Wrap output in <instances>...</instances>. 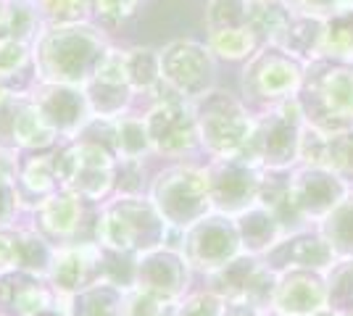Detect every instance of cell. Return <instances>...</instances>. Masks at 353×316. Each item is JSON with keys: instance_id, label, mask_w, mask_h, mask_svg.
<instances>
[{"instance_id": "3957f363", "label": "cell", "mask_w": 353, "mask_h": 316, "mask_svg": "<svg viewBox=\"0 0 353 316\" xmlns=\"http://www.w3.org/2000/svg\"><path fill=\"white\" fill-rule=\"evenodd\" d=\"M206 174L214 211L235 219L237 213H243L259 203L264 171H259V166L248 164L245 158H240V156L214 158V164L206 169Z\"/></svg>"}, {"instance_id": "5b68a950", "label": "cell", "mask_w": 353, "mask_h": 316, "mask_svg": "<svg viewBox=\"0 0 353 316\" xmlns=\"http://www.w3.org/2000/svg\"><path fill=\"white\" fill-rule=\"evenodd\" d=\"M235 227H237V235H240L243 251L250 253V256H264V253H269L288 235V229L280 222V216L272 209L261 206V203H256L248 211L237 213Z\"/></svg>"}, {"instance_id": "ba28073f", "label": "cell", "mask_w": 353, "mask_h": 316, "mask_svg": "<svg viewBox=\"0 0 353 316\" xmlns=\"http://www.w3.org/2000/svg\"><path fill=\"white\" fill-rule=\"evenodd\" d=\"M221 308H224V298L208 287L203 293H190L179 298L172 316H221Z\"/></svg>"}, {"instance_id": "7a4b0ae2", "label": "cell", "mask_w": 353, "mask_h": 316, "mask_svg": "<svg viewBox=\"0 0 353 316\" xmlns=\"http://www.w3.org/2000/svg\"><path fill=\"white\" fill-rule=\"evenodd\" d=\"M192 271L214 274L221 266H227L232 258H237L243 251L240 235L232 216H224L219 211H211L195 224L182 229V248H179Z\"/></svg>"}, {"instance_id": "8992f818", "label": "cell", "mask_w": 353, "mask_h": 316, "mask_svg": "<svg viewBox=\"0 0 353 316\" xmlns=\"http://www.w3.org/2000/svg\"><path fill=\"white\" fill-rule=\"evenodd\" d=\"M145 129L150 145H156L169 158L182 156L195 137V127L190 119H185V111L179 105H163L156 114H150Z\"/></svg>"}, {"instance_id": "6da1fadb", "label": "cell", "mask_w": 353, "mask_h": 316, "mask_svg": "<svg viewBox=\"0 0 353 316\" xmlns=\"http://www.w3.org/2000/svg\"><path fill=\"white\" fill-rule=\"evenodd\" d=\"M148 198L153 200V206L172 229H188L214 211L208 196L206 169H195V166H172L166 174L153 177Z\"/></svg>"}, {"instance_id": "52a82bcc", "label": "cell", "mask_w": 353, "mask_h": 316, "mask_svg": "<svg viewBox=\"0 0 353 316\" xmlns=\"http://www.w3.org/2000/svg\"><path fill=\"white\" fill-rule=\"evenodd\" d=\"M124 298H127L124 287L101 280L69 295L66 316H124Z\"/></svg>"}, {"instance_id": "277c9868", "label": "cell", "mask_w": 353, "mask_h": 316, "mask_svg": "<svg viewBox=\"0 0 353 316\" xmlns=\"http://www.w3.org/2000/svg\"><path fill=\"white\" fill-rule=\"evenodd\" d=\"M190 274L192 266L179 248L159 245V248L137 256L134 287H140L166 303H176L179 298L188 295Z\"/></svg>"}]
</instances>
